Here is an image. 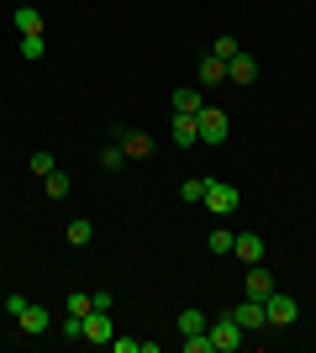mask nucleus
<instances>
[{"mask_svg": "<svg viewBox=\"0 0 316 353\" xmlns=\"http://www.w3.org/2000/svg\"><path fill=\"white\" fill-rule=\"evenodd\" d=\"M111 348H116V353H143V343H137V338H111Z\"/></svg>", "mask_w": 316, "mask_h": 353, "instance_id": "bb28decb", "label": "nucleus"}, {"mask_svg": "<svg viewBox=\"0 0 316 353\" xmlns=\"http://www.w3.org/2000/svg\"><path fill=\"white\" fill-rule=\"evenodd\" d=\"M200 79H206V85H227V59H216V53H200Z\"/></svg>", "mask_w": 316, "mask_h": 353, "instance_id": "4468645a", "label": "nucleus"}, {"mask_svg": "<svg viewBox=\"0 0 316 353\" xmlns=\"http://www.w3.org/2000/svg\"><path fill=\"white\" fill-rule=\"evenodd\" d=\"M63 237H69V248H85V243H90V237H95V227H90V221H85V216H74V221H69V227H63Z\"/></svg>", "mask_w": 316, "mask_h": 353, "instance_id": "f3484780", "label": "nucleus"}, {"mask_svg": "<svg viewBox=\"0 0 316 353\" xmlns=\"http://www.w3.org/2000/svg\"><path fill=\"white\" fill-rule=\"evenodd\" d=\"M200 143H206V148H222L227 143V132H232V121H227V111H222V105H200Z\"/></svg>", "mask_w": 316, "mask_h": 353, "instance_id": "f03ea898", "label": "nucleus"}, {"mask_svg": "<svg viewBox=\"0 0 316 353\" xmlns=\"http://www.w3.org/2000/svg\"><path fill=\"white\" fill-rule=\"evenodd\" d=\"M227 316H232L242 332H258V327H269V311H264V301H253V295H242V301L227 311Z\"/></svg>", "mask_w": 316, "mask_h": 353, "instance_id": "7ed1b4c3", "label": "nucleus"}, {"mask_svg": "<svg viewBox=\"0 0 316 353\" xmlns=\"http://www.w3.org/2000/svg\"><path fill=\"white\" fill-rule=\"evenodd\" d=\"M101 169H127V153H121V143H111V148H101Z\"/></svg>", "mask_w": 316, "mask_h": 353, "instance_id": "6ab92c4d", "label": "nucleus"}, {"mask_svg": "<svg viewBox=\"0 0 316 353\" xmlns=\"http://www.w3.org/2000/svg\"><path fill=\"white\" fill-rule=\"evenodd\" d=\"M53 169H59V159H53L48 148H37V153H32V174H53Z\"/></svg>", "mask_w": 316, "mask_h": 353, "instance_id": "4be33fe9", "label": "nucleus"}, {"mask_svg": "<svg viewBox=\"0 0 316 353\" xmlns=\"http://www.w3.org/2000/svg\"><path fill=\"white\" fill-rule=\"evenodd\" d=\"M116 143H121V153H127V163H132V159H148V153H153V137L137 132V127H116Z\"/></svg>", "mask_w": 316, "mask_h": 353, "instance_id": "6e6552de", "label": "nucleus"}, {"mask_svg": "<svg viewBox=\"0 0 316 353\" xmlns=\"http://www.w3.org/2000/svg\"><path fill=\"white\" fill-rule=\"evenodd\" d=\"M206 327H211L206 311H196V306H185V311H180V338H190V332H206Z\"/></svg>", "mask_w": 316, "mask_h": 353, "instance_id": "dca6fc26", "label": "nucleus"}, {"mask_svg": "<svg viewBox=\"0 0 316 353\" xmlns=\"http://www.w3.org/2000/svg\"><path fill=\"white\" fill-rule=\"evenodd\" d=\"M180 195H185V201H190V206H196L200 195H206V179H185V185H180Z\"/></svg>", "mask_w": 316, "mask_h": 353, "instance_id": "a878e982", "label": "nucleus"}, {"mask_svg": "<svg viewBox=\"0 0 316 353\" xmlns=\"http://www.w3.org/2000/svg\"><path fill=\"white\" fill-rule=\"evenodd\" d=\"M185 353H216L211 348V332H190V338H185Z\"/></svg>", "mask_w": 316, "mask_h": 353, "instance_id": "b1692460", "label": "nucleus"}, {"mask_svg": "<svg viewBox=\"0 0 316 353\" xmlns=\"http://www.w3.org/2000/svg\"><path fill=\"white\" fill-rule=\"evenodd\" d=\"M11 316H16V327H21V332H27V338H43L48 327H53V316H48L43 306H32V301H21V306H16Z\"/></svg>", "mask_w": 316, "mask_h": 353, "instance_id": "423d86ee", "label": "nucleus"}, {"mask_svg": "<svg viewBox=\"0 0 316 353\" xmlns=\"http://www.w3.org/2000/svg\"><path fill=\"white\" fill-rule=\"evenodd\" d=\"M211 53H216V59H238V53H242V43H238V37H227V32H222V37L211 43Z\"/></svg>", "mask_w": 316, "mask_h": 353, "instance_id": "aec40b11", "label": "nucleus"}, {"mask_svg": "<svg viewBox=\"0 0 316 353\" xmlns=\"http://www.w3.org/2000/svg\"><path fill=\"white\" fill-rule=\"evenodd\" d=\"M232 237H238V232H227V227H216V232L206 237V248H211V253H232Z\"/></svg>", "mask_w": 316, "mask_h": 353, "instance_id": "412c9836", "label": "nucleus"}, {"mask_svg": "<svg viewBox=\"0 0 316 353\" xmlns=\"http://www.w3.org/2000/svg\"><path fill=\"white\" fill-rule=\"evenodd\" d=\"M85 343H95V348H105V343L116 338V322H111V311H90L85 316V332H79Z\"/></svg>", "mask_w": 316, "mask_h": 353, "instance_id": "0eeeda50", "label": "nucleus"}, {"mask_svg": "<svg viewBox=\"0 0 316 353\" xmlns=\"http://www.w3.org/2000/svg\"><path fill=\"white\" fill-rule=\"evenodd\" d=\"M43 53H48V43H43V37H21V59H27V63H37Z\"/></svg>", "mask_w": 316, "mask_h": 353, "instance_id": "5701e85b", "label": "nucleus"}, {"mask_svg": "<svg viewBox=\"0 0 316 353\" xmlns=\"http://www.w3.org/2000/svg\"><path fill=\"white\" fill-rule=\"evenodd\" d=\"M206 332H211V348H216V353H238L242 348V327L232 322V316H216Z\"/></svg>", "mask_w": 316, "mask_h": 353, "instance_id": "39448f33", "label": "nucleus"}, {"mask_svg": "<svg viewBox=\"0 0 316 353\" xmlns=\"http://www.w3.org/2000/svg\"><path fill=\"white\" fill-rule=\"evenodd\" d=\"M232 253H238L242 264H264V237L258 232H238L232 237Z\"/></svg>", "mask_w": 316, "mask_h": 353, "instance_id": "f8f14e48", "label": "nucleus"}, {"mask_svg": "<svg viewBox=\"0 0 316 353\" xmlns=\"http://www.w3.org/2000/svg\"><path fill=\"white\" fill-rule=\"evenodd\" d=\"M200 105H206V101H200V90H196V85H180V90H174V111H185V117H200Z\"/></svg>", "mask_w": 316, "mask_h": 353, "instance_id": "2eb2a0df", "label": "nucleus"}, {"mask_svg": "<svg viewBox=\"0 0 316 353\" xmlns=\"http://www.w3.org/2000/svg\"><path fill=\"white\" fill-rule=\"evenodd\" d=\"M253 79H258V59H253V53L227 59V85H253Z\"/></svg>", "mask_w": 316, "mask_h": 353, "instance_id": "9b49d317", "label": "nucleus"}, {"mask_svg": "<svg viewBox=\"0 0 316 353\" xmlns=\"http://www.w3.org/2000/svg\"><path fill=\"white\" fill-rule=\"evenodd\" d=\"M11 21H16V32H21V37H43V11H37V6H16Z\"/></svg>", "mask_w": 316, "mask_h": 353, "instance_id": "ddd939ff", "label": "nucleus"}, {"mask_svg": "<svg viewBox=\"0 0 316 353\" xmlns=\"http://www.w3.org/2000/svg\"><path fill=\"white\" fill-rule=\"evenodd\" d=\"M238 185H232V179H206V195H200V206L211 211V216H232V211H238Z\"/></svg>", "mask_w": 316, "mask_h": 353, "instance_id": "f257e3e1", "label": "nucleus"}, {"mask_svg": "<svg viewBox=\"0 0 316 353\" xmlns=\"http://www.w3.org/2000/svg\"><path fill=\"white\" fill-rule=\"evenodd\" d=\"M169 137H174V148H196L200 143V121L185 117V111H174V121H169Z\"/></svg>", "mask_w": 316, "mask_h": 353, "instance_id": "1a4fd4ad", "label": "nucleus"}, {"mask_svg": "<svg viewBox=\"0 0 316 353\" xmlns=\"http://www.w3.org/2000/svg\"><path fill=\"white\" fill-rule=\"evenodd\" d=\"M242 295H253V301H269L274 295V274L264 264H248V280H242Z\"/></svg>", "mask_w": 316, "mask_h": 353, "instance_id": "9d476101", "label": "nucleus"}, {"mask_svg": "<svg viewBox=\"0 0 316 353\" xmlns=\"http://www.w3.org/2000/svg\"><path fill=\"white\" fill-rule=\"evenodd\" d=\"M264 311H269V327H295L301 322V301H295V295H280V290L264 301Z\"/></svg>", "mask_w": 316, "mask_h": 353, "instance_id": "20e7f679", "label": "nucleus"}, {"mask_svg": "<svg viewBox=\"0 0 316 353\" xmlns=\"http://www.w3.org/2000/svg\"><path fill=\"white\" fill-rule=\"evenodd\" d=\"M43 190H48V195H53V201H63V195L74 190V179L63 174V169H53V174H43Z\"/></svg>", "mask_w": 316, "mask_h": 353, "instance_id": "a211bd4d", "label": "nucleus"}, {"mask_svg": "<svg viewBox=\"0 0 316 353\" xmlns=\"http://www.w3.org/2000/svg\"><path fill=\"white\" fill-rule=\"evenodd\" d=\"M16 6H37V0H16Z\"/></svg>", "mask_w": 316, "mask_h": 353, "instance_id": "cd10ccee", "label": "nucleus"}, {"mask_svg": "<svg viewBox=\"0 0 316 353\" xmlns=\"http://www.w3.org/2000/svg\"><path fill=\"white\" fill-rule=\"evenodd\" d=\"M90 311H95V301H90V295H69V316H79V322H85Z\"/></svg>", "mask_w": 316, "mask_h": 353, "instance_id": "393cba45", "label": "nucleus"}]
</instances>
